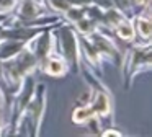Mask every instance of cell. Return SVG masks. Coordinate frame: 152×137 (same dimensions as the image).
<instances>
[{"label": "cell", "mask_w": 152, "mask_h": 137, "mask_svg": "<svg viewBox=\"0 0 152 137\" xmlns=\"http://www.w3.org/2000/svg\"><path fill=\"white\" fill-rule=\"evenodd\" d=\"M131 47L123 54V83L129 88L134 77L141 72L151 70V42H131Z\"/></svg>", "instance_id": "1"}, {"label": "cell", "mask_w": 152, "mask_h": 137, "mask_svg": "<svg viewBox=\"0 0 152 137\" xmlns=\"http://www.w3.org/2000/svg\"><path fill=\"white\" fill-rule=\"evenodd\" d=\"M44 111H46V85L38 83L34 87V95L31 98V101L28 103L15 134H20V130L23 127H28L25 136H38L41 122L44 119Z\"/></svg>", "instance_id": "2"}, {"label": "cell", "mask_w": 152, "mask_h": 137, "mask_svg": "<svg viewBox=\"0 0 152 137\" xmlns=\"http://www.w3.org/2000/svg\"><path fill=\"white\" fill-rule=\"evenodd\" d=\"M59 29L54 31L56 36V44H59V52L67 59L70 64V68H75V72H80V65H82V59H80V47H79V34L74 29L70 23H59Z\"/></svg>", "instance_id": "3"}, {"label": "cell", "mask_w": 152, "mask_h": 137, "mask_svg": "<svg viewBox=\"0 0 152 137\" xmlns=\"http://www.w3.org/2000/svg\"><path fill=\"white\" fill-rule=\"evenodd\" d=\"M38 70L51 77H66L70 70V64L56 47L38 62Z\"/></svg>", "instance_id": "4"}, {"label": "cell", "mask_w": 152, "mask_h": 137, "mask_svg": "<svg viewBox=\"0 0 152 137\" xmlns=\"http://www.w3.org/2000/svg\"><path fill=\"white\" fill-rule=\"evenodd\" d=\"M132 28H134V41L132 42H151V33H152V25H151V15H149V7L141 10L132 16Z\"/></svg>", "instance_id": "5"}, {"label": "cell", "mask_w": 152, "mask_h": 137, "mask_svg": "<svg viewBox=\"0 0 152 137\" xmlns=\"http://www.w3.org/2000/svg\"><path fill=\"white\" fill-rule=\"evenodd\" d=\"M111 33H115L116 38L124 41V42L134 41V28H132V21L129 18H124L121 23H118V25L111 29Z\"/></svg>", "instance_id": "6"}, {"label": "cell", "mask_w": 152, "mask_h": 137, "mask_svg": "<svg viewBox=\"0 0 152 137\" xmlns=\"http://www.w3.org/2000/svg\"><path fill=\"white\" fill-rule=\"evenodd\" d=\"M92 117H95V113L90 109V106L87 103H79L72 109V121L75 124H79V126H85Z\"/></svg>", "instance_id": "7"}, {"label": "cell", "mask_w": 152, "mask_h": 137, "mask_svg": "<svg viewBox=\"0 0 152 137\" xmlns=\"http://www.w3.org/2000/svg\"><path fill=\"white\" fill-rule=\"evenodd\" d=\"M17 5H18V0H0V13L2 15H10V13H13Z\"/></svg>", "instance_id": "8"}, {"label": "cell", "mask_w": 152, "mask_h": 137, "mask_svg": "<svg viewBox=\"0 0 152 137\" xmlns=\"http://www.w3.org/2000/svg\"><path fill=\"white\" fill-rule=\"evenodd\" d=\"M131 2V10H144L145 7H151V0H129Z\"/></svg>", "instance_id": "9"}, {"label": "cell", "mask_w": 152, "mask_h": 137, "mask_svg": "<svg viewBox=\"0 0 152 137\" xmlns=\"http://www.w3.org/2000/svg\"><path fill=\"white\" fill-rule=\"evenodd\" d=\"M100 136H123V132H119L116 129H106V130H102Z\"/></svg>", "instance_id": "10"}]
</instances>
